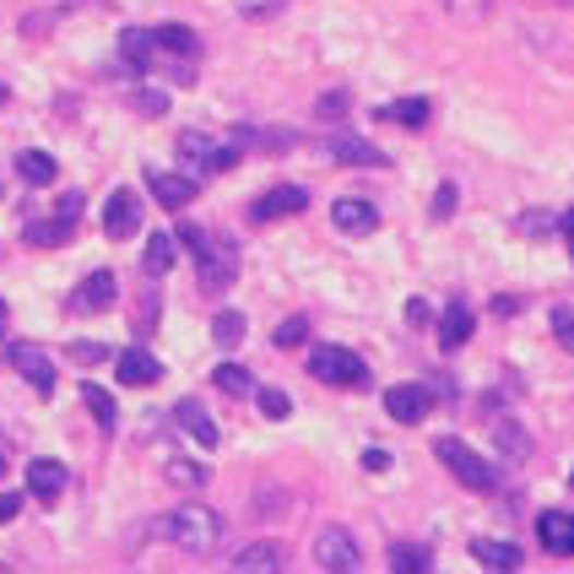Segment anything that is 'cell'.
Listing matches in <instances>:
<instances>
[{"mask_svg": "<svg viewBox=\"0 0 574 574\" xmlns=\"http://www.w3.org/2000/svg\"><path fill=\"white\" fill-rule=\"evenodd\" d=\"M212 342H217V347H239V342H244V314H239V309H223V314L212 320Z\"/></svg>", "mask_w": 574, "mask_h": 574, "instance_id": "cell-28", "label": "cell"}, {"mask_svg": "<svg viewBox=\"0 0 574 574\" xmlns=\"http://www.w3.org/2000/svg\"><path fill=\"white\" fill-rule=\"evenodd\" d=\"M157 531H163L174 548H184V553H212V548H217V537H223V515L190 499V504L168 510V515L157 521Z\"/></svg>", "mask_w": 574, "mask_h": 574, "instance_id": "cell-2", "label": "cell"}, {"mask_svg": "<svg viewBox=\"0 0 574 574\" xmlns=\"http://www.w3.org/2000/svg\"><path fill=\"white\" fill-rule=\"evenodd\" d=\"M82 402H87V412H93L104 429H115V396H109L104 385H82Z\"/></svg>", "mask_w": 574, "mask_h": 574, "instance_id": "cell-33", "label": "cell"}, {"mask_svg": "<svg viewBox=\"0 0 574 574\" xmlns=\"http://www.w3.org/2000/svg\"><path fill=\"white\" fill-rule=\"evenodd\" d=\"M455 201H461V195H455V184H439V195H433V217H439V223H444V217H450V212H455Z\"/></svg>", "mask_w": 574, "mask_h": 574, "instance_id": "cell-40", "label": "cell"}, {"mask_svg": "<svg viewBox=\"0 0 574 574\" xmlns=\"http://www.w3.org/2000/svg\"><path fill=\"white\" fill-rule=\"evenodd\" d=\"M179 163H184V174L206 179V174H223V168H234V163H239V146L212 142L206 131H184V136H179Z\"/></svg>", "mask_w": 574, "mask_h": 574, "instance_id": "cell-5", "label": "cell"}, {"mask_svg": "<svg viewBox=\"0 0 574 574\" xmlns=\"http://www.w3.org/2000/svg\"><path fill=\"white\" fill-rule=\"evenodd\" d=\"M71 358H76V363H109L115 352H109L104 342H71Z\"/></svg>", "mask_w": 574, "mask_h": 574, "instance_id": "cell-38", "label": "cell"}, {"mask_svg": "<svg viewBox=\"0 0 574 574\" xmlns=\"http://www.w3.org/2000/svg\"><path fill=\"white\" fill-rule=\"evenodd\" d=\"M16 174H22L27 184H55V157H44V152H22V157H16Z\"/></svg>", "mask_w": 574, "mask_h": 574, "instance_id": "cell-27", "label": "cell"}, {"mask_svg": "<svg viewBox=\"0 0 574 574\" xmlns=\"http://www.w3.org/2000/svg\"><path fill=\"white\" fill-rule=\"evenodd\" d=\"M5 98H11V93H5V87H0V109H5Z\"/></svg>", "mask_w": 574, "mask_h": 574, "instance_id": "cell-49", "label": "cell"}, {"mask_svg": "<svg viewBox=\"0 0 574 574\" xmlns=\"http://www.w3.org/2000/svg\"><path fill=\"white\" fill-rule=\"evenodd\" d=\"M115 298H120L115 272H87V277H82V287L71 292V309H76V314H104Z\"/></svg>", "mask_w": 574, "mask_h": 574, "instance_id": "cell-8", "label": "cell"}, {"mask_svg": "<svg viewBox=\"0 0 574 574\" xmlns=\"http://www.w3.org/2000/svg\"><path fill=\"white\" fill-rule=\"evenodd\" d=\"M559 228H564V239L574 244V212H564V217H559Z\"/></svg>", "mask_w": 574, "mask_h": 574, "instance_id": "cell-47", "label": "cell"}, {"mask_svg": "<svg viewBox=\"0 0 574 574\" xmlns=\"http://www.w3.org/2000/svg\"><path fill=\"white\" fill-rule=\"evenodd\" d=\"M163 477L174 482V488H206V466H195V461H163Z\"/></svg>", "mask_w": 574, "mask_h": 574, "instance_id": "cell-30", "label": "cell"}, {"mask_svg": "<svg viewBox=\"0 0 574 574\" xmlns=\"http://www.w3.org/2000/svg\"><path fill=\"white\" fill-rule=\"evenodd\" d=\"M553 336H559L564 352H574V309H564V303L553 309Z\"/></svg>", "mask_w": 574, "mask_h": 574, "instance_id": "cell-37", "label": "cell"}, {"mask_svg": "<svg viewBox=\"0 0 574 574\" xmlns=\"http://www.w3.org/2000/svg\"><path fill=\"white\" fill-rule=\"evenodd\" d=\"M115 374H120V385H157L163 363L146 347H125V352H115Z\"/></svg>", "mask_w": 574, "mask_h": 574, "instance_id": "cell-13", "label": "cell"}, {"mask_svg": "<svg viewBox=\"0 0 574 574\" xmlns=\"http://www.w3.org/2000/svg\"><path fill=\"white\" fill-rule=\"evenodd\" d=\"M429 548H418V542H396L391 548V570L396 574H429Z\"/></svg>", "mask_w": 574, "mask_h": 574, "instance_id": "cell-26", "label": "cell"}, {"mask_svg": "<svg viewBox=\"0 0 574 574\" xmlns=\"http://www.w3.org/2000/svg\"><path fill=\"white\" fill-rule=\"evenodd\" d=\"M439 342H444V352H455V347L471 342V309H466V303H450V309H444V320H439Z\"/></svg>", "mask_w": 574, "mask_h": 574, "instance_id": "cell-21", "label": "cell"}, {"mask_svg": "<svg viewBox=\"0 0 574 574\" xmlns=\"http://www.w3.org/2000/svg\"><path fill=\"white\" fill-rule=\"evenodd\" d=\"M60 217H82V190H65L60 195Z\"/></svg>", "mask_w": 574, "mask_h": 574, "instance_id": "cell-43", "label": "cell"}, {"mask_svg": "<svg viewBox=\"0 0 574 574\" xmlns=\"http://www.w3.org/2000/svg\"><path fill=\"white\" fill-rule=\"evenodd\" d=\"M76 234V217H49V223H27V244H38V250H55V244H65Z\"/></svg>", "mask_w": 574, "mask_h": 574, "instance_id": "cell-24", "label": "cell"}, {"mask_svg": "<svg viewBox=\"0 0 574 574\" xmlns=\"http://www.w3.org/2000/svg\"><path fill=\"white\" fill-rule=\"evenodd\" d=\"M548 228H553L548 212H526V217H521V234H526V239H548Z\"/></svg>", "mask_w": 574, "mask_h": 574, "instance_id": "cell-39", "label": "cell"}, {"mask_svg": "<svg viewBox=\"0 0 574 574\" xmlns=\"http://www.w3.org/2000/svg\"><path fill=\"white\" fill-rule=\"evenodd\" d=\"M433 455L455 471V482H466V488H477V493H488V488L499 482L493 461H488V455H477L466 439H439V444H433Z\"/></svg>", "mask_w": 574, "mask_h": 574, "instance_id": "cell-4", "label": "cell"}, {"mask_svg": "<svg viewBox=\"0 0 574 574\" xmlns=\"http://www.w3.org/2000/svg\"><path fill=\"white\" fill-rule=\"evenodd\" d=\"M331 223H336L342 234H374V228H380V212H374V201H363V195H342V201L331 206Z\"/></svg>", "mask_w": 574, "mask_h": 574, "instance_id": "cell-12", "label": "cell"}, {"mask_svg": "<svg viewBox=\"0 0 574 574\" xmlns=\"http://www.w3.org/2000/svg\"><path fill=\"white\" fill-rule=\"evenodd\" d=\"M131 104H136V115H146V120L168 115V93H157V87H142V93H136Z\"/></svg>", "mask_w": 574, "mask_h": 574, "instance_id": "cell-35", "label": "cell"}, {"mask_svg": "<svg viewBox=\"0 0 574 574\" xmlns=\"http://www.w3.org/2000/svg\"><path fill=\"white\" fill-rule=\"evenodd\" d=\"M331 157L336 163H358V168H385V152L369 142H352V136H336L331 142Z\"/></svg>", "mask_w": 574, "mask_h": 574, "instance_id": "cell-22", "label": "cell"}, {"mask_svg": "<svg viewBox=\"0 0 574 574\" xmlns=\"http://www.w3.org/2000/svg\"><path fill=\"white\" fill-rule=\"evenodd\" d=\"M16 510H22V499L16 493H0V521H16Z\"/></svg>", "mask_w": 574, "mask_h": 574, "instance_id": "cell-46", "label": "cell"}, {"mask_svg": "<svg viewBox=\"0 0 574 574\" xmlns=\"http://www.w3.org/2000/svg\"><path fill=\"white\" fill-rule=\"evenodd\" d=\"M363 466H369V471H385L391 455H385V450H363Z\"/></svg>", "mask_w": 574, "mask_h": 574, "instance_id": "cell-45", "label": "cell"}, {"mask_svg": "<svg viewBox=\"0 0 574 574\" xmlns=\"http://www.w3.org/2000/svg\"><path fill=\"white\" fill-rule=\"evenodd\" d=\"M385 120H396V125H412V131H423V125H429V98H402L396 109H385Z\"/></svg>", "mask_w": 574, "mask_h": 574, "instance_id": "cell-32", "label": "cell"}, {"mask_svg": "<svg viewBox=\"0 0 574 574\" xmlns=\"http://www.w3.org/2000/svg\"><path fill=\"white\" fill-rule=\"evenodd\" d=\"M309 206V190H298V184H277V190H266L255 206H250V217L255 223H277V217H298Z\"/></svg>", "mask_w": 574, "mask_h": 574, "instance_id": "cell-11", "label": "cell"}, {"mask_svg": "<svg viewBox=\"0 0 574 574\" xmlns=\"http://www.w3.org/2000/svg\"><path fill=\"white\" fill-rule=\"evenodd\" d=\"M174 261H179V234H152L146 239V255H142L146 277H168Z\"/></svg>", "mask_w": 574, "mask_h": 574, "instance_id": "cell-20", "label": "cell"}, {"mask_svg": "<svg viewBox=\"0 0 574 574\" xmlns=\"http://www.w3.org/2000/svg\"><path fill=\"white\" fill-rule=\"evenodd\" d=\"M136 228H142V201H136V190H115L109 206H104V234H109V239H131Z\"/></svg>", "mask_w": 574, "mask_h": 574, "instance_id": "cell-10", "label": "cell"}, {"mask_svg": "<svg viewBox=\"0 0 574 574\" xmlns=\"http://www.w3.org/2000/svg\"><path fill=\"white\" fill-rule=\"evenodd\" d=\"M471 559H477L482 570H521V559H526V553H521L515 542H493V537H477V542H471Z\"/></svg>", "mask_w": 574, "mask_h": 574, "instance_id": "cell-18", "label": "cell"}, {"mask_svg": "<svg viewBox=\"0 0 574 574\" xmlns=\"http://www.w3.org/2000/svg\"><path fill=\"white\" fill-rule=\"evenodd\" d=\"M320 115H325V120H342V115H347V93H325V98H320Z\"/></svg>", "mask_w": 574, "mask_h": 574, "instance_id": "cell-41", "label": "cell"}, {"mask_svg": "<svg viewBox=\"0 0 574 574\" xmlns=\"http://www.w3.org/2000/svg\"><path fill=\"white\" fill-rule=\"evenodd\" d=\"M570 488H574V477H570Z\"/></svg>", "mask_w": 574, "mask_h": 574, "instance_id": "cell-51", "label": "cell"}, {"mask_svg": "<svg viewBox=\"0 0 574 574\" xmlns=\"http://www.w3.org/2000/svg\"><path fill=\"white\" fill-rule=\"evenodd\" d=\"M255 402H261V418H272V423H283L287 412H292V402H287V391H255Z\"/></svg>", "mask_w": 574, "mask_h": 574, "instance_id": "cell-34", "label": "cell"}, {"mask_svg": "<svg viewBox=\"0 0 574 574\" xmlns=\"http://www.w3.org/2000/svg\"><path fill=\"white\" fill-rule=\"evenodd\" d=\"M537 537H542L548 553L570 559L574 553V515L570 510H542V515H537Z\"/></svg>", "mask_w": 574, "mask_h": 574, "instance_id": "cell-14", "label": "cell"}, {"mask_svg": "<svg viewBox=\"0 0 574 574\" xmlns=\"http://www.w3.org/2000/svg\"><path fill=\"white\" fill-rule=\"evenodd\" d=\"M157 55H179V60H195L201 55V38L190 33V27H157Z\"/></svg>", "mask_w": 574, "mask_h": 574, "instance_id": "cell-23", "label": "cell"}, {"mask_svg": "<svg viewBox=\"0 0 574 574\" xmlns=\"http://www.w3.org/2000/svg\"><path fill=\"white\" fill-rule=\"evenodd\" d=\"M303 342H309V320H298V314H292V320L277 325V347H303Z\"/></svg>", "mask_w": 574, "mask_h": 574, "instance_id": "cell-36", "label": "cell"}, {"mask_svg": "<svg viewBox=\"0 0 574 574\" xmlns=\"http://www.w3.org/2000/svg\"><path fill=\"white\" fill-rule=\"evenodd\" d=\"M407 325H429V303H423V298L407 303Z\"/></svg>", "mask_w": 574, "mask_h": 574, "instance_id": "cell-44", "label": "cell"}, {"mask_svg": "<svg viewBox=\"0 0 574 574\" xmlns=\"http://www.w3.org/2000/svg\"><path fill=\"white\" fill-rule=\"evenodd\" d=\"M429 407H433L429 385H391V391H385V412H391L396 423H423Z\"/></svg>", "mask_w": 574, "mask_h": 574, "instance_id": "cell-9", "label": "cell"}, {"mask_svg": "<svg viewBox=\"0 0 574 574\" xmlns=\"http://www.w3.org/2000/svg\"><path fill=\"white\" fill-rule=\"evenodd\" d=\"M212 385L228 391V396H250V391H255V380H250L239 363H217V369H212Z\"/></svg>", "mask_w": 574, "mask_h": 574, "instance_id": "cell-29", "label": "cell"}, {"mask_svg": "<svg viewBox=\"0 0 574 574\" xmlns=\"http://www.w3.org/2000/svg\"><path fill=\"white\" fill-rule=\"evenodd\" d=\"M195 174H152V195H157V206H168V212H179V206H190L195 201Z\"/></svg>", "mask_w": 574, "mask_h": 574, "instance_id": "cell-15", "label": "cell"}, {"mask_svg": "<svg viewBox=\"0 0 574 574\" xmlns=\"http://www.w3.org/2000/svg\"><path fill=\"white\" fill-rule=\"evenodd\" d=\"M570 250H574V244H570Z\"/></svg>", "mask_w": 574, "mask_h": 574, "instance_id": "cell-52", "label": "cell"}, {"mask_svg": "<svg viewBox=\"0 0 574 574\" xmlns=\"http://www.w3.org/2000/svg\"><path fill=\"white\" fill-rule=\"evenodd\" d=\"M234 570L250 574V570H283V548L277 542H250L244 553H234Z\"/></svg>", "mask_w": 574, "mask_h": 574, "instance_id": "cell-25", "label": "cell"}, {"mask_svg": "<svg viewBox=\"0 0 574 574\" xmlns=\"http://www.w3.org/2000/svg\"><path fill=\"white\" fill-rule=\"evenodd\" d=\"M444 5H450L455 16H482V11H488V0H444Z\"/></svg>", "mask_w": 574, "mask_h": 574, "instance_id": "cell-42", "label": "cell"}, {"mask_svg": "<svg viewBox=\"0 0 574 574\" xmlns=\"http://www.w3.org/2000/svg\"><path fill=\"white\" fill-rule=\"evenodd\" d=\"M174 423L190 433V439H195L201 450H212V444H217V423H212V418H206V412H201L195 402H179V407H174Z\"/></svg>", "mask_w": 574, "mask_h": 574, "instance_id": "cell-19", "label": "cell"}, {"mask_svg": "<svg viewBox=\"0 0 574 574\" xmlns=\"http://www.w3.org/2000/svg\"><path fill=\"white\" fill-rule=\"evenodd\" d=\"M11 369L22 374V380H33V391L38 396H55V363H49V352L44 347H33V342H11Z\"/></svg>", "mask_w": 574, "mask_h": 574, "instance_id": "cell-7", "label": "cell"}, {"mask_svg": "<svg viewBox=\"0 0 574 574\" xmlns=\"http://www.w3.org/2000/svg\"><path fill=\"white\" fill-rule=\"evenodd\" d=\"M0 471H5V455H0Z\"/></svg>", "mask_w": 574, "mask_h": 574, "instance_id": "cell-50", "label": "cell"}, {"mask_svg": "<svg viewBox=\"0 0 574 574\" xmlns=\"http://www.w3.org/2000/svg\"><path fill=\"white\" fill-rule=\"evenodd\" d=\"M314 564L331 574H358L363 570V553H358V537L352 531H342V526H325L320 537H314Z\"/></svg>", "mask_w": 574, "mask_h": 574, "instance_id": "cell-6", "label": "cell"}, {"mask_svg": "<svg viewBox=\"0 0 574 574\" xmlns=\"http://www.w3.org/2000/svg\"><path fill=\"white\" fill-rule=\"evenodd\" d=\"M120 60H125L131 71H152V65H157V33L125 27V33H120Z\"/></svg>", "mask_w": 574, "mask_h": 574, "instance_id": "cell-16", "label": "cell"}, {"mask_svg": "<svg viewBox=\"0 0 574 574\" xmlns=\"http://www.w3.org/2000/svg\"><path fill=\"white\" fill-rule=\"evenodd\" d=\"M179 234V244L195 255V272H201V287L206 292H223V287L234 283V272H239V255H234V244L228 239H217L212 228H174Z\"/></svg>", "mask_w": 574, "mask_h": 574, "instance_id": "cell-1", "label": "cell"}, {"mask_svg": "<svg viewBox=\"0 0 574 574\" xmlns=\"http://www.w3.org/2000/svg\"><path fill=\"white\" fill-rule=\"evenodd\" d=\"M27 493L44 499V504H55V499L65 493V466H60V461H33V466H27Z\"/></svg>", "mask_w": 574, "mask_h": 574, "instance_id": "cell-17", "label": "cell"}, {"mask_svg": "<svg viewBox=\"0 0 574 574\" xmlns=\"http://www.w3.org/2000/svg\"><path fill=\"white\" fill-rule=\"evenodd\" d=\"M0 336H5V298H0Z\"/></svg>", "mask_w": 574, "mask_h": 574, "instance_id": "cell-48", "label": "cell"}, {"mask_svg": "<svg viewBox=\"0 0 574 574\" xmlns=\"http://www.w3.org/2000/svg\"><path fill=\"white\" fill-rule=\"evenodd\" d=\"M309 374L320 385H336V391H363L369 385V363L352 352V347H336V342H320L309 352Z\"/></svg>", "mask_w": 574, "mask_h": 574, "instance_id": "cell-3", "label": "cell"}, {"mask_svg": "<svg viewBox=\"0 0 574 574\" xmlns=\"http://www.w3.org/2000/svg\"><path fill=\"white\" fill-rule=\"evenodd\" d=\"M493 433H499V450H504V461H521V455L531 450L526 429H521V423H510V418H499V423H493Z\"/></svg>", "mask_w": 574, "mask_h": 574, "instance_id": "cell-31", "label": "cell"}]
</instances>
